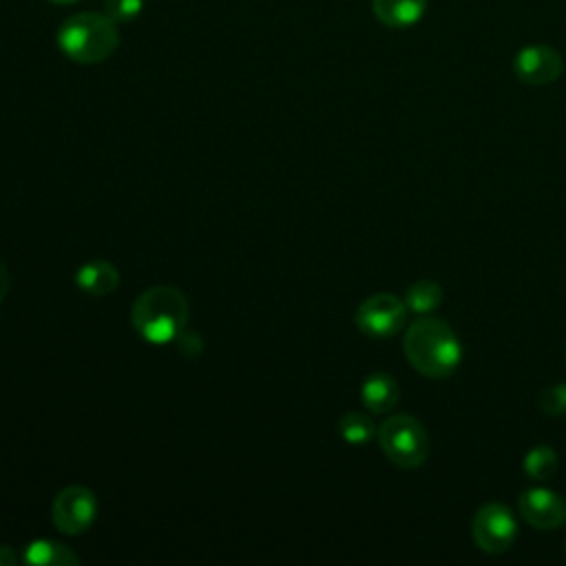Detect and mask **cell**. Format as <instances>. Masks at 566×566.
I'll return each mask as SVG.
<instances>
[{"label": "cell", "mask_w": 566, "mask_h": 566, "mask_svg": "<svg viewBox=\"0 0 566 566\" xmlns=\"http://www.w3.org/2000/svg\"><path fill=\"white\" fill-rule=\"evenodd\" d=\"M336 429L347 444H367L376 433L374 420L363 411H345L338 418Z\"/></svg>", "instance_id": "obj_15"}, {"label": "cell", "mask_w": 566, "mask_h": 566, "mask_svg": "<svg viewBox=\"0 0 566 566\" xmlns=\"http://www.w3.org/2000/svg\"><path fill=\"white\" fill-rule=\"evenodd\" d=\"M374 15L389 29H409L424 18L427 0H371Z\"/></svg>", "instance_id": "obj_11"}, {"label": "cell", "mask_w": 566, "mask_h": 566, "mask_svg": "<svg viewBox=\"0 0 566 566\" xmlns=\"http://www.w3.org/2000/svg\"><path fill=\"white\" fill-rule=\"evenodd\" d=\"M190 307L186 296L172 285H153L144 290L130 307L133 329L153 345L175 340L188 325Z\"/></svg>", "instance_id": "obj_2"}, {"label": "cell", "mask_w": 566, "mask_h": 566, "mask_svg": "<svg viewBox=\"0 0 566 566\" xmlns=\"http://www.w3.org/2000/svg\"><path fill=\"white\" fill-rule=\"evenodd\" d=\"M557 471V453L551 447H535L524 455V473L535 480H548Z\"/></svg>", "instance_id": "obj_16"}, {"label": "cell", "mask_w": 566, "mask_h": 566, "mask_svg": "<svg viewBox=\"0 0 566 566\" xmlns=\"http://www.w3.org/2000/svg\"><path fill=\"white\" fill-rule=\"evenodd\" d=\"M75 285L88 294V296H108L117 290L119 285V272L111 261L104 259H93L86 261L77 268L75 272Z\"/></svg>", "instance_id": "obj_10"}, {"label": "cell", "mask_w": 566, "mask_h": 566, "mask_svg": "<svg viewBox=\"0 0 566 566\" xmlns=\"http://www.w3.org/2000/svg\"><path fill=\"white\" fill-rule=\"evenodd\" d=\"M356 327L369 338H389L407 323V305L389 292H378L360 301L354 314Z\"/></svg>", "instance_id": "obj_5"}, {"label": "cell", "mask_w": 566, "mask_h": 566, "mask_svg": "<svg viewBox=\"0 0 566 566\" xmlns=\"http://www.w3.org/2000/svg\"><path fill=\"white\" fill-rule=\"evenodd\" d=\"M471 535L482 553L500 555L511 548L517 535V522L509 506L500 502H489L480 506L471 522Z\"/></svg>", "instance_id": "obj_7"}, {"label": "cell", "mask_w": 566, "mask_h": 566, "mask_svg": "<svg viewBox=\"0 0 566 566\" xmlns=\"http://www.w3.org/2000/svg\"><path fill=\"white\" fill-rule=\"evenodd\" d=\"M564 551H566V539H564Z\"/></svg>", "instance_id": "obj_23"}, {"label": "cell", "mask_w": 566, "mask_h": 566, "mask_svg": "<svg viewBox=\"0 0 566 566\" xmlns=\"http://www.w3.org/2000/svg\"><path fill=\"white\" fill-rule=\"evenodd\" d=\"M402 347L411 367L429 378L451 376L462 360V345L455 332L433 316L409 323Z\"/></svg>", "instance_id": "obj_1"}, {"label": "cell", "mask_w": 566, "mask_h": 566, "mask_svg": "<svg viewBox=\"0 0 566 566\" xmlns=\"http://www.w3.org/2000/svg\"><path fill=\"white\" fill-rule=\"evenodd\" d=\"M442 287L436 283V281H416L407 287L405 292V305L407 310L416 312V314H429L433 312L440 303H442Z\"/></svg>", "instance_id": "obj_14"}, {"label": "cell", "mask_w": 566, "mask_h": 566, "mask_svg": "<svg viewBox=\"0 0 566 566\" xmlns=\"http://www.w3.org/2000/svg\"><path fill=\"white\" fill-rule=\"evenodd\" d=\"M11 287V279H9V270L4 268V263L0 261V301H4V296L9 294Z\"/></svg>", "instance_id": "obj_21"}, {"label": "cell", "mask_w": 566, "mask_h": 566, "mask_svg": "<svg viewBox=\"0 0 566 566\" xmlns=\"http://www.w3.org/2000/svg\"><path fill=\"white\" fill-rule=\"evenodd\" d=\"M97 517V497L88 486L69 484L53 497L51 522L64 535H82Z\"/></svg>", "instance_id": "obj_6"}, {"label": "cell", "mask_w": 566, "mask_h": 566, "mask_svg": "<svg viewBox=\"0 0 566 566\" xmlns=\"http://www.w3.org/2000/svg\"><path fill=\"white\" fill-rule=\"evenodd\" d=\"M175 343H177V347H179V352L184 354V356H197L199 352H201V338L195 334V332H188V329H184L177 338H175Z\"/></svg>", "instance_id": "obj_19"}, {"label": "cell", "mask_w": 566, "mask_h": 566, "mask_svg": "<svg viewBox=\"0 0 566 566\" xmlns=\"http://www.w3.org/2000/svg\"><path fill=\"white\" fill-rule=\"evenodd\" d=\"M537 405L548 416H564L566 413V382H557L553 387L542 389Z\"/></svg>", "instance_id": "obj_17"}, {"label": "cell", "mask_w": 566, "mask_h": 566, "mask_svg": "<svg viewBox=\"0 0 566 566\" xmlns=\"http://www.w3.org/2000/svg\"><path fill=\"white\" fill-rule=\"evenodd\" d=\"M517 509L524 522L539 531H553L566 522L564 497L546 486L526 489L517 500Z\"/></svg>", "instance_id": "obj_9"}, {"label": "cell", "mask_w": 566, "mask_h": 566, "mask_svg": "<svg viewBox=\"0 0 566 566\" xmlns=\"http://www.w3.org/2000/svg\"><path fill=\"white\" fill-rule=\"evenodd\" d=\"M144 0H106V13L115 22H128L139 15Z\"/></svg>", "instance_id": "obj_18"}, {"label": "cell", "mask_w": 566, "mask_h": 566, "mask_svg": "<svg viewBox=\"0 0 566 566\" xmlns=\"http://www.w3.org/2000/svg\"><path fill=\"white\" fill-rule=\"evenodd\" d=\"M24 564L31 566H73L80 564V557L71 551V546L53 542V539H33L22 551Z\"/></svg>", "instance_id": "obj_13"}, {"label": "cell", "mask_w": 566, "mask_h": 566, "mask_svg": "<svg viewBox=\"0 0 566 566\" xmlns=\"http://www.w3.org/2000/svg\"><path fill=\"white\" fill-rule=\"evenodd\" d=\"M400 387L394 376L385 371H374L365 378L360 387V400L371 413H387L398 405Z\"/></svg>", "instance_id": "obj_12"}, {"label": "cell", "mask_w": 566, "mask_h": 566, "mask_svg": "<svg viewBox=\"0 0 566 566\" xmlns=\"http://www.w3.org/2000/svg\"><path fill=\"white\" fill-rule=\"evenodd\" d=\"M20 562V557L15 555V551L7 544H0V566H15Z\"/></svg>", "instance_id": "obj_20"}, {"label": "cell", "mask_w": 566, "mask_h": 566, "mask_svg": "<svg viewBox=\"0 0 566 566\" xmlns=\"http://www.w3.org/2000/svg\"><path fill=\"white\" fill-rule=\"evenodd\" d=\"M119 33L115 20L106 13L82 11L69 15L57 29L60 51L77 64H97L115 53Z\"/></svg>", "instance_id": "obj_3"}, {"label": "cell", "mask_w": 566, "mask_h": 566, "mask_svg": "<svg viewBox=\"0 0 566 566\" xmlns=\"http://www.w3.org/2000/svg\"><path fill=\"white\" fill-rule=\"evenodd\" d=\"M376 436L385 458L400 469H416L427 460V453H429L427 429L418 418L409 413L389 416L387 420L380 422Z\"/></svg>", "instance_id": "obj_4"}, {"label": "cell", "mask_w": 566, "mask_h": 566, "mask_svg": "<svg viewBox=\"0 0 566 566\" xmlns=\"http://www.w3.org/2000/svg\"><path fill=\"white\" fill-rule=\"evenodd\" d=\"M51 2H57V4H66V2H73V0H51Z\"/></svg>", "instance_id": "obj_22"}, {"label": "cell", "mask_w": 566, "mask_h": 566, "mask_svg": "<svg viewBox=\"0 0 566 566\" xmlns=\"http://www.w3.org/2000/svg\"><path fill=\"white\" fill-rule=\"evenodd\" d=\"M564 71L562 55L546 44H528L513 57V73L520 82L542 86L555 82Z\"/></svg>", "instance_id": "obj_8"}]
</instances>
